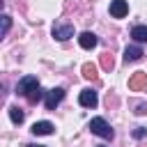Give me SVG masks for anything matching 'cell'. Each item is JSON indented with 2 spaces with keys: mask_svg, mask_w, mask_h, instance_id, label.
<instances>
[{
  "mask_svg": "<svg viewBox=\"0 0 147 147\" xmlns=\"http://www.w3.org/2000/svg\"><path fill=\"white\" fill-rule=\"evenodd\" d=\"M90 129H92V133H96V136H101V138H106V140H110L115 133H113V129H110V124L103 119V117H94L92 122H90Z\"/></svg>",
  "mask_w": 147,
  "mask_h": 147,
  "instance_id": "obj_1",
  "label": "cell"
},
{
  "mask_svg": "<svg viewBox=\"0 0 147 147\" xmlns=\"http://www.w3.org/2000/svg\"><path fill=\"white\" fill-rule=\"evenodd\" d=\"M39 87V80H37V76H23L18 83H16V94H23V96H28L30 92H34Z\"/></svg>",
  "mask_w": 147,
  "mask_h": 147,
  "instance_id": "obj_2",
  "label": "cell"
},
{
  "mask_svg": "<svg viewBox=\"0 0 147 147\" xmlns=\"http://www.w3.org/2000/svg\"><path fill=\"white\" fill-rule=\"evenodd\" d=\"M53 37L60 39V41H67L69 37H74V25H69V23H55L53 25Z\"/></svg>",
  "mask_w": 147,
  "mask_h": 147,
  "instance_id": "obj_3",
  "label": "cell"
},
{
  "mask_svg": "<svg viewBox=\"0 0 147 147\" xmlns=\"http://www.w3.org/2000/svg\"><path fill=\"white\" fill-rule=\"evenodd\" d=\"M78 103L83 106V108H94L96 103H99V96H96V92L94 90H83L80 92V96H78Z\"/></svg>",
  "mask_w": 147,
  "mask_h": 147,
  "instance_id": "obj_4",
  "label": "cell"
},
{
  "mask_svg": "<svg viewBox=\"0 0 147 147\" xmlns=\"http://www.w3.org/2000/svg\"><path fill=\"white\" fill-rule=\"evenodd\" d=\"M62 99H64V90H62V87H55V90L46 92V108H48V110H55V106H57Z\"/></svg>",
  "mask_w": 147,
  "mask_h": 147,
  "instance_id": "obj_5",
  "label": "cell"
},
{
  "mask_svg": "<svg viewBox=\"0 0 147 147\" xmlns=\"http://www.w3.org/2000/svg\"><path fill=\"white\" fill-rule=\"evenodd\" d=\"M129 14V5H126V0H113L110 2V16H115V18H124Z\"/></svg>",
  "mask_w": 147,
  "mask_h": 147,
  "instance_id": "obj_6",
  "label": "cell"
},
{
  "mask_svg": "<svg viewBox=\"0 0 147 147\" xmlns=\"http://www.w3.org/2000/svg\"><path fill=\"white\" fill-rule=\"evenodd\" d=\"M96 41H99V39H96L94 32H80V37H78V44H80V48H85V51L94 48Z\"/></svg>",
  "mask_w": 147,
  "mask_h": 147,
  "instance_id": "obj_7",
  "label": "cell"
},
{
  "mask_svg": "<svg viewBox=\"0 0 147 147\" xmlns=\"http://www.w3.org/2000/svg\"><path fill=\"white\" fill-rule=\"evenodd\" d=\"M53 129H55V126H53L51 122H34V124H32V133H34V136H51Z\"/></svg>",
  "mask_w": 147,
  "mask_h": 147,
  "instance_id": "obj_8",
  "label": "cell"
},
{
  "mask_svg": "<svg viewBox=\"0 0 147 147\" xmlns=\"http://www.w3.org/2000/svg\"><path fill=\"white\" fill-rule=\"evenodd\" d=\"M142 57V48L140 46H126V51H124V62H136V60H140Z\"/></svg>",
  "mask_w": 147,
  "mask_h": 147,
  "instance_id": "obj_9",
  "label": "cell"
},
{
  "mask_svg": "<svg viewBox=\"0 0 147 147\" xmlns=\"http://www.w3.org/2000/svg\"><path fill=\"white\" fill-rule=\"evenodd\" d=\"M145 85H147V74H142V71H138V74L129 80V87H131V90H142Z\"/></svg>",
  "mask_w": 147,
  "mask_h": 147,
  "instance_id": "obj_10",
  "label": "cell"
},
{
  "mask_svg": "<svg viewBox=\"0 0 147 147\" xmlns=\"http://www.w3.org/2000/svg\"><path fill=\"white\" fill-rule=\"evenodd\" d=\"M131 37L136 39V41H147V25H136L133 30H131Z\"/></svg>",
  "mask_w": 147,
  "mask_h": 147,
  "instance_id": "obj_11",
  "label": "cell"
},
{
  "mask_svg": "<svg viewBox=\"0 0 147 147\" xmlns=\"http://www.w3.org/2000/svg\"><path fill=\"white\" fill-rule=\"evenodd\" d=\"M9 117H11L14 124H21V122L25 119V113H23L18 106H11V108H9Z\"/></svg>",
  "mask_w": 147,
  "mask_h": 147,
  "instance_id": "obj_12",
  "label": "cell"
},
{
  "mask_svg": "<svg viewBox=\"0 0 147 147\" xmlns=\"http://www.w3.org/2000/svg\"><path fill=\"white\" fill-rule=\"evenodd\" d=\"M83 76H85V78H90V80H94V78H96V67H94V64H90V62H87V64H83Z\"/></svg>",
  "mask_w": 147,
  "mask_h": 147,
  "instance_id": "obj_13",
  "label": "cell"
},
{
  "mask_svg": "<svg viewBox=\"0 0 147 147\" xmlns=\"http://www.w3.org/2000/svg\"><path fill=\"white\" fill-rule=\"evenodd\" d=\"M41 96H44V92L37 87L34 92H30V94H28V101H30V103H37V101H41Z\"/></svg>",
  "mask_w": 147,
  "mask_h": 147,
  "instance_id": "obj_14",
  "label": "cell"
},
{
  "mask_svg": "<svg viewBox=\"0 0 147 147\" xmlns=\"http://www.w3.org/2000/svg\"><path fill=\"white\" fill-rule=\"evenodd\" d=\"M101 67H103L106 71H110V69H113V57H110V55H103V57H101Z\"/></svg>",
  "mask_w": 147,
  "mask_h": 147,
  "instance_id": "obj_15",
  "label": "cell"
},
{
  "mask_svg": "<svg viewBox=\"0 0 147 147\" xmlns=\"http://www.w3.org/2000/svg\"><path fill=\"white\" fill-rule=\"evenodd\" d=\"M9 28H11V18L9 16H2V37L9 32Z\"/></svg>",
  "mask_w": 147,
  "mask_h": 147,
  "instance_id": "obj_16",
  "label": "cell"
},
{
  "mask_svg": "<svg viewBox=\"0 0 147 147\" xmlns=\"http://www.w3.org/2000/svg\"><path fill=\"white\" fill-rule=\"evenodd\" d=\"M145 136H147V129H142V126H138V129L133 131V138H138V140H140V138H145Z\"/></svg>",
  "mask_w": 147,
  "mask_h": 147,
  "instance_id": "obj_17",
  "label": "cell"
},
{
  "mask_svg": "<svg viewBox=\"0 0 147 147\" xmlns=\"http://www.w3.org/2000/svg\"><path fill=\"white\" fill-rule=\"evenodd\" d=\"M145 113H147V106L145 103H138L136 106V115H145Z\"/></svg>",
  "mask_w": 147,
  "mask_h": 147,
  "instance_id": "obj_18",
  "label": "cell"
},
{
  "mask_svg": "<svg viewBox=\"0 0 147 147\" xmlns=\"http://www.w3.org/2000/svg\"><path fill=\"white\" fill-rule=\"evenodd\" d=\"M25 147H44V145H34V142H32V145H25Z\"/></svg>",
  "mask_w": 147,
  "mask_h": 147,
  "instance_id": "obj_19",
  "label": "cell"
},
{
  "mask_svg": "<svg viewBox=\"0 0 147 147\" xmlns=\"http://www.w3.org/2000/svg\"><path fill=\"white\" fill-rule=\"evenodd\" d=\"M96 147H103V145H96Z\"/></svg>",
  "mask_w": 147,
  "mask_h": 147,
  "instance_id": "obj_20",
  "label": "cell"
}]
</instances>
